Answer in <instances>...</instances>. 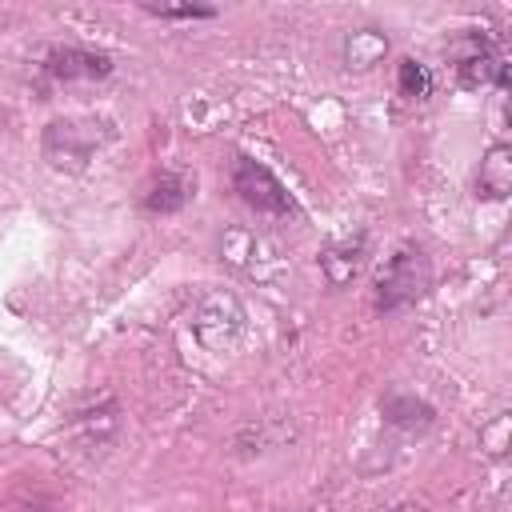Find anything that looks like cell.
Returning <instances> with one entry per match:
<instances>
[{
	"label": "cell",
	"instance_id": "1",
	"mask_svg": "<svg viewBox=\"0 0 512 512\" xmlns=\"http://www.w3.org/2000/svg\"><path fill=\"white\" fill-rule=\"evenodd\" d=\"M432 284V268L424 248L404 244L388 256L380 280H376V312H400L408 304H416Z\"/></svg>",
	"mask_w": 512,
	"mask_h": 512
},
{
	"label": "cell",
	"instance_id": "2",
	"mask_svg": "<svg viewBox=\"0 0 512 512\" xmlns=\"http://www.w3.org/2000/svg\"><path fill=\"white\" fill-rule=\"evenodd\" d=\"M232 192H236L248 208L264 212V216H296L292 192L280 184V176H276L268 164H260V160H252V156H236Z\"/></svg>",
	"mask_w": 512,
	"mask_h": 512
},
{
	"label": "cell",
	"instance_id": "3",
	"mask_svg": "<svg viewBox=\"0 0 512 512\" xmlns=\"http://www.w3.org/2000/svg\"><path fill=\"white\" fill-rule=\"evenodd\" d=\"M456 76H460V84H464V88H480V84H504L508 64H504V60L492 52V44H488V40L468 36V40L460 44V52H456Z\"/></svg>",
	"mask_w": 512,
	"mask_h": 512
},
{
	"label": "cell",
	"instance_id": "4",
	"mask_svg": "<svg viewBox=\"0 0 512 512\" xmlns=\"http://www.w3.org/2000/svg\"><path fill=\"white\" fill-rule=\"evenodd\" d=\"M44 72L52 80H104L112 72V56L108 52H92V48H52L48 60H44Z\"/></svg>",
	"mask_w": 512,
	"mask_h": 512
},
{
	"label": "cell",
	"instance_id": "5",
	"mask_svg": "<svg viewBox=\"0 0 512 512\" xmlns=\"http://www.w3.org/2000/svg\"><path fill=\"white\" fill-rule=\"evenodd\" d=\"M192 196V180L180 176V172H160L152 180V188L144 192V212L152 216H168V212H180Z\"/></svg>",
	"mask_w": 512,
	"mask_h": 512
},
{
	"label": "cell",
	"instance_id": "6",
	"mask_svg": "<svg viewBox=\"0 0 512 512\" xmlns=\"http://www.w3.org/2000/svg\"><path fill=\"white\" fill-rule=\"evenodd\" d=\"M44 140H64V148L48 152V160L60 164V168H64V160H68V164H84V160L92 156V148H96V136H92V132H80L72 120H68V124H64V120L48 124V136H44Z\"/></svg>",
	"mask_w": 512,
	"mask_h": 512
},
{
	"label": "cell",
	"instance_id": "7",
	"mask_svg": "<svg viewBox=\"0 0 512 512\" xmlns=\"http://www.w3.org/2000/svg\"><path fill=\"white\" fill-rule=\"evenodd\" d=\"M508 184H512V160H508V148L500 144V148H492V152L480 160L476 188H480V196L500 200V196H508Z\"/></svg>",
	"mask_w": 512,
	"mask_h": 512
},
{
	"label": "cell",
	"instance_id": "8",
	"mask_svg": "<svg viewBox=\"0 0 512 512\" xmlns=\"http://www.w3.org/2000/svg\"><path fill=\"white\" fill-rule=\"evenodd\" d=\"M396 84H400V96H408V100H428L432 96V72L420 60H400Z\"/></svg>",
	"mask_w": 512,
	"mask_h": 512
},
{
	"label": "cell",
	"instance_id": "9",
	"mask_svg": "<svg viewBox=\"0 0 512 512\" xmlns=\"http://www.w3.org/2000/svg\"><path fill=\"white\" fill-rule=\"evenodd\" d=\"M384 412H388V420H392V424H404V428L432 424V408H428V404H420V400H400V396H392V400L384 404Z\"/></svg>",
	"mask_w": 512,
	"mask_h": 512
},
{
	"label": "cell",
	"instance_id": "10",
	"mask_svg": "<svg viewBox=\"0 0 512 512\" xmlns=\"http://www.w3.org/2000/svg\"><path fill=\"white\" fill-rule=\"evenodd\" d=\"M144 12H152L160 20H208V16H216V8H204V4H144Z\"/></svg>",
	"mask_w": 512,
	"mask_h": 512
}]
</instances>
